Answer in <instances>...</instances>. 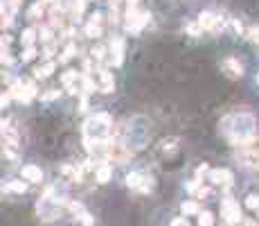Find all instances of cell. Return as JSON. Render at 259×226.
Returning a JSON list of instances; mask_svg holds the SVG:
<instances>
[{"label": "cell", "mask_w": 259, "mask_h": 226, "mask_svg": "<svg viewBox=\"0 0 259 226\" xmlns=\"http://www.w3.org/2000/svg\"><path fill=\"white\" fill-rule=\"evenodd\" d=\"M74 52H77V45H74V43L65 45V50L61 52V57H59V64H65V61H70V59L74 57Z\"/></svg>", "instance_id": "cell-23"}, {"label": "cell", "mask_w": 259, "mask_h": 226, "mask_svg": "<svg viewBox=\"0 0 259 226\" xmlns=\"http://www.w3.org/2000/svg\"><path fill=\"white\" fill-rule=\"evenodd\" d=\"M39 5H43V7H48V5H52L54 7V0H36Z\"/></svg>", "instance_id": "cell-42"}, {"label": "cell", "mask_w": 259, "mask_h": 226, "mask_svg": "<svg viewBox=\"0 0 259 226\" xmlns=\"http://www.w3.org/2000/svg\"><path fill=\"white\" fill-rule=\"evenodd\" d=\"M39 39L43 41V43H50V41H52V27H50V25H43L39 30Z\"/></svg>", "instance_id": "cell-27"}, {"label": "cell", "mask_w": 259, "mask_h": 226, "mask_svg": "<svg viewBox=\"0 0 259 226\" xmlns=\"http://www.w3.org/2000/svg\"><path fill=\"white\" fill-rule=\"evenodd\" d=\"M127 186L133 188V190H140V192H149L153 188V179L144 172H131L127 177Z\"/></svg>", "instance_id": "cell-6"}, {"label": "cell", "mask_w": 259, "mask_h": 226, "mask_svg": "<svg viewBox=\"0 0 259 226\" xmlns=\"http://www.w3.org/2000/svg\"><path fill=\"white\" fill-rule=\"evenodd\" d=\"M221 133L230 138V143H241L255 136V127H257V120H255L253 113L248 111H239V113H230L221 120Z\"/></svg>", "instance_id": "cell-1"}, {"label": "cell", "mask_w": 259, "mask_h": 226, "mask_svg": "<svg viewBox=\"0 0 259 226\" xmlns=\"http://www.w3.org/2000/svg\"><path fill=\"white\" fill-rule=\"evenodd\" d=\"M183 215H200V208L196 202H185L183 204Z\"/></svg>", "instance_id": "cell-24"}, {"label": "cell", "mask_w": 259, "mask_h": 226, "mask_svg": "<svg viewBox=\"0 0 259 226\" xmlns=\"http://www.w3.org/2000/svg\"><path fill=\"white\" fill-rule=\"evenodd\" d=\"M244 165L250 167V170H259V156H255V154H244Z\"/></svg>", "instance_id": "cell-25"}, {"label": "cell", "mask_w": 259, "mask_h": 226, "mask_svg": "<svg viewBox=\"0 0 259 226\" xmlns=\"http://www.w3.org/2000/svg\"><path fill=\"white\" fill-rule=\"evenodd\" d=\"M244 149H246V154H255V156H259V136H253L250 140H246Z\"/></svg>", "instance_id": "cell-19"}, {"label": "cell", "mask_w": 259, "mask_h": 226, "mask_svg": "<svg viewBox=\"0 0 259 226\" xmlns=\"http://www.w3.org/2000/svg\"><path fill=\"white\" fill-rule=\"evenodd\" d=\"M79 111H81V113L88 111V95H86V93H81V104H79Z\"/></svg>", "instance_id": "cell-36"}, {"label": "cell", "mask_w": 259, "mask_h": 226, "mask_svg": "<svg viewBox=\"0 0 259 226\" xmlns=\"http://www.w3.org/2000/svg\"><path fill=\"white\" fill-rule=\"evenodd\" d=\"M9 102H11V95H9V93H5V95H2V100H0V104H2V109H5Z\"/></svg>", "instance_id": "cell-40"}, {"label": "cell", "mask_w": 259, "mask_h": 226, "mask_svg": "<svg viewBox=\"0 0 259 226\" xmlns=\"http://www.w3.org/2000/svg\"><path fill=\"white\" fill-rule=\"evenodd\" d=\"M83 136L88 140H106L113 136V118L108 113H95L83 122Z\"/></svg>", "instance_id": "cell-2"}, {"label": "cell", "mask_w": 259, "mask_h": 226, "mask_svg": "<svg viewBox=\"0 0 259 226\" xmlns=\"http://www.w3.org/2000/svg\"><path fill=\"white\" fill-rule=\"evenodd\" d=\"M86 36H88V39H99V36H102V25L99 23H93V20H90L88 25H86Z\"/></svg>", "instance_id": "cell-17"}, {"label": "cell", "mask_w": 259, "mask_h": 226, "mask_svg": "<svg viewBox=\"0 0 259 226\" xmlns=\"http://www.w3.org/2000/svg\"><path fill=\"white\" fill-rule=\"evenodd\" d=\"M174 143H176V138H169V140H162V149H171V147H174Z\"/></svg>", "instance_id": "cell-39"}, {"label": "cell", "mask_w": 259, "mask_h": 226, "mask_svg": "<svg viewBox=\"0 0 259 226\" xmlns=\"http://www.w3.org/2000/svg\"><path fill=\"white\" fill-rule=\"evenodd\" d=\"M131 154H133V149L129 147V145L120 143V140H111V145H108V154H106V161L122 165V163H127L129 158H131Z\"/></svg>", "instance_id": "cell-4"}, {"label": "cell", "mask_w": 259, "mask_h": 226, "mask_svg": "<svg viewBox=\"0 0 259 226\" xmlns=\"http://www.w3.org/2000/svg\"><path fill=\"white\" fill-rule=\"evenodd\" d=\"M248 39L259 48V25H257V27H250V30H248Z\"/></svg>", "instance_id": "cell-32"}, {"label": "cell", "mask_w": 259, "mask_h": 226, "mask_svg": "<svg viewBox=\"0 0 259 226\" xmlns=\"http://www.w3.org/2000/svg\"><path fill=\"white\" fill-rule=\"evenodd\" d=\"M83 9H86V0H72V7H70V14H72V18H81Z\"/></svg>", "instance_id": "cell-20"}, {"label": "cell", "mask_w": 259, "mask_h": 226, "mask_svg": "<svg viewBox=\"0 0 259 226\" xmlns=\"http://www.w3.org/2000/svg\"><path fill=\"white\" fill-rule=\"evenodd\" d=\"M20 177H23L25 181H30V183H41L43 181V172H41V167H36V165H23L20 167Z\"/></svg>", "instance_id": "cell-11"}, {"label": "cell", "mask_w": 259, "mask_h": 226, "mask_svg": "<svg viewBox=\"0 0 259 226\" xmlns=\"http://www.w3.org/2000/svg\"><path fill=\"white\" fill-rule=\"evenodd\" d=\"M187 32H190V36H198L200 34V25H187Z\"/></svg>", "instance_id": "cell-37"}, {"label": "cell", "mask_w": 259, "mask_h": 226, "mask_svg": "<svg viewBox=\"0 0 259 226\" xmlns=\"http://www.w3.org/2000/svg\"><path fill=\"white\" fill-rule=\"evenodd\" d=\"M79 220H81L83 226H93L95 224V220H93V215H90V213H83V215H79Z\"/></svg>", "instance_id": "cell-35"}, {"label": "cell", "mask_w": 259, "mask_h": 226, "mask_svg": "<svg viewBox=\"0 0 259 226\" xmlns=\"http://www.w3.org/2000/svg\"><path fill=\"white\" fill-rule=\"evenodd\" d=\"M36 39H39V30H34V27H27V30H23V34H20L23 48H34Z\"/></svg>", "instance_id": "cell-15"}, {"label": "cell", "mask_w": 259, "mask_h": 226, "mask_svg": "<svg viewBox=\"0 0 259 226\" xmlns=\"http://www.w3.org/2000/svg\"><path fill=\"white\" fill-rule=\"evenodd\" d=\"M5 190L7 192H16V195H23V192L27 190V183H25V181H7Z\"/></svg>", "instance_id": "cell-16"}, {"label": "cell", "mask_w": 259, "mask_h": 226, "mask_svg": "<svg viewBox=\"0 0 259 226\" xmlns=\"http://www.w3.org/2000/svg\"><path fill=\"white\" fill-rule=\"evenodd\" d=\"M111 59H113V66H122V61H124V39L122 36L111 41Z\"/></svg>", "instance_id": "cell-10"}, {"label": "cell", "mask_w": 259, "mask_h": 226, "mask_svg": "<svg viewBox=\"0 0 259 226\" xmlns=\"http://www.w3.org/2000/svg\"><path fill=\"white\" fill-rule=\"evenodd\" d=\"M54 70H57V64H54V61H45L43 66H36L34 68V77L36 79H48Z\"/></svg>", "instance_id": "cell-13"}, {"label": "cell", "mask_w": 259, "mask_h": 226, "mask_svg": "<svg viewBox=\"0 0 259 226\" xmlns=\"http://www.w3.org/2000/svg\"><path fill=\"white\" fill-rule=\"evenodd\" d=\"M54 50H57V45H54V43H48V45H45V50H43V59H52V54H54Z\"/></svg>", "instance_id": "cell-33"}, {"label": "cell", "mask_w": 259, "mask_h": 226, "mask_svg": "<svg viewBox=\"0 0 259 226\" xmlns=\"http://www.w3.org/2000/svg\"><path fill=\"white\" fill-rule=\"evenodd\" d=\"M90 59L97 61V64L99 61H104L106 59V48H104V45H95V48L90 50Z\"/></svg>", "instance_id": "cell-22"}, {"label": "cell", "mask_w": 259, "mask_h": 226, "mask_svg": "<svg viewBox=\"0 0 259 226\" xmlns=\"http://www.w3.org/2000/svg\"><path fill=\"white\" fill-rule=\"evenodd\" d=\"M77 79H81V75H77V70H65L64 77H61V82H64L65 89H70V86H74Z\"/></svg>", "instance_id": "cell-18"}, {"label": "cell", "mask_w": 259, "mask_h": 226, "mask_svg": "<svg viewBox=\"0 0 259 226\" xmlns=\"http://www.w3.org/2000/svg\"><path fill=\"white\" fill-rule=\"evenodd\" d=\"M111 174H113V167L108 165V163H102V165L95 170V179H97V183H108L111 181Z\"/></svg>", "instance_id": "cell-14"}, {"label": "cell", "mask_w": 259, "mask_h": 226, "mask_svg": "<svg viewBox=\"0 0 259 226\" xmlns=\"http://www.w3.org/2000/svg\"><path fill=\"white\" fill-rule=\"evenodd\" d=\"M221 215H223L225 224H230V226L239 224V222H241V208H239V204H237L232 197H225L223 204H221Z\"/></svg>", "instance_id": "cell-5"}, {"label": "cell", "mask_w": 259, "mask_h": 226, "mask_svg": "<svg viewBox=\"0 0 259 226\" xmlns=\"http://www.w3.org/2000/svg\"><path fill=\"white\" fill-rule=\"evenodd\" d=\"M171 226H190V222H187V217H176L171 222Z\"/></svg>", "instance_id": "cell-38"}, {"label": "cell", "mask_w": 259, "mask_h": 226, "mask_svg": "<svg viewBox=\"0 0 259 226\" xmlns=\"http://www.w3.org/2000/svg\"><path fill=\"white\" fill-rule=\"evenodd\" d=\"M43 11H45V7L39 5V2H34V5L27 9V18H30V20H39L41 16H43Z\"/></svg>", "instance_id": "cell-21"}, {"label": "cell", "mask_w": 259, "mask_h": 226, "mask_svg": "<svg viewBox=\"0 0 259 226\" xmlns=\"http://www.w3.org/2000/svg\"><path fill=\"white\" fill-rule=\"evenodd\" d=\"M221 68H223V73L228 75L230 79H239L241 75H244V66H241V61L235 59V57H228V59H223Z\"/></svg>", "instance_id": "cell-7"}, {"label": "cell", "mask_w": 259, "mask_h": 226, "mask_svg": "<svg viewBox=\"0 0 259 226\" xmlns=\"http://www.w3.org/2000/svg\"><path fill=\"white\" fill-rule=\"evenodd\" d=\"M216 20H219V16H216V14H212V11H200V16H198V25H200V30L214 32Z\"/></svg>", "instance_id": "cell-12"}, {"label": "cell", "mask_w": 259, "mask_h": 226, "mask_svg": "<svg viewBox=\"0 0 259 226\" xmlns=\"http://www.w3.org/2000/svg\"><path fill=\"white\" fill-rule=\"evenodd\" d=\"M97 86L102 93H113L115 91V79H113V73H108L106 68L97 70Z\"/></svg>", "instance_id": "cell-8"}, {"label": "cell", "mask_w": 259, "mask_h": 226, "mask_svg": "<svg viewBox=\"0 0 259 226\" xmlns=\"http://www.w3.org/2000/svg\"><path fill=\"white\" fill-rule=\"evenodd\" d=\"M9 43H11V39L7 34H2V48H5V45H9Z\"/></svg>", "instance_id": "cell-43"}, {"label": "cell", "mask_w": 259, "mask_h": 226, "mask_svg": "<svg viewBox=\"0 0 259 226\" xmlns=\"http://www.w3.org/2000/svg\"><path fill=\"white\" fill-rule=\"evenodd\" d=\"M232 172L230 170H225V167H219V170H212L210 172V181L214 183V186H223V188H230L232 186Z\"/></svg>", "instance_id": "cell-9"}, {"label": "cell", "mask_w": 259, "mask_h": 226, "mask_svg": "<svg viewBox=\"0 0 259 226\" xmlns=\"http://www.w3.org/2000/svg\"><path fill=\"white\" fill-rule=\"evenodd\" d=\"M34 57H36V48H25L23 54H20V59H23L25 64H27V61H32Z\"/></svg>", "instance_id": "cell-30"}, {"label": "cell", "mask_w": 259, "mask_h": 226, "mask_svg": "<svg viewBox=\"0 0 259 226\" xmlns=\"http://www.w3.org/2000/svg\"><path fill=\"white\" fill-rule=\"evenodd\" d=\"M59 95H61L59 89H50V91H45V93H41V100H43V102H52V100H57Z\"/></svg>", "instance_id": "cell-28"}, {"label": "cell", "mask_w": 259, "mask_h": 226, "mask_svg": "<svg viewBox=\"0 0 259 226\" xmlns=\"http://www.w3.org/2000/svg\"><path fill=\"white\" fill-rule=\"evenodd\" d=\"M196 195H198V199H210L212 197V190L207 186H200V190L196 192Z\"/></svg>", "instance_id": "cell-34"}, {"label": "cell", "mask_w": 259, "mask_h": 226, "mask_svg": "<svg viewBox=\"0 0 259 226\" xmlns=\"http://www.w3.org/2000/svg\"><path fill=\"white\" fill-rule=\"evenodd\" d=\"M257 82H259V77H257Z\"/></svg>", "instance_id": "cell-44"}, {"label": "cell", "mask_w": 259, "mask_h": 226, "mask_svg": "<svg viewBox=\"0 0 259 226\" xmlns=\"http://www.w3.org/2000/svg\"><path fill=\"white\" fill-rule=\"evenodd\" d=\"M7 93L11 95V100H18V102H30V100L36 95V86L32 82H27V79H16V82L9 86Z\"/></svg>", "instance_id": "cell-3"}, {"label": "cell", "mask_w": 259, "mask_h": 226, "mask_svg": "<svg viewBox=\"0 0 259 226\" xmlns=\"http://www.w3.org/2000/svg\"><path fill=\"white\" fill-rule=\"evenodd\" d=\"M232 23V27H235L237 32H244V25H241V20H230Z\"/></svg>", "instance_id": "cell-41"}, {"label": "cell", "mask_w": 259, "mask_h": 226, "mask_svg": "<svg viewBox=\"0 0 259 226\" xmlns=\"http://www.w3.org/2000/svg\"><path fill=\"white\" fill-rule=\"evenodd\" d=\"M212 170H210V165H207V163H203V165H198L196 167V179H198L200 181V177H205V174H210Z\"/></svg>", "instance_id": "cell-31"}, {"label": "cell", "mask_w": 259, "mask_h": 226, "mask_svg": "<svg viewBox=\"0 0 259 226\" xmlns=\"http://www.w3.org/2000/svg\"><path fill=\"white\" fill-rule=\"evenodd\" d=\"M246 206L250 211H259V195H248L246 197Z\"/></svg>", "instance_id": "cell-29"}, {"label": "cell", "mask_w": 259, "mask_h": 226, "mask_svg": "<svg viewBox=\"0 0 259 226\" xmlns=\"http://www.w3.org/2000/svg\"><path fill=\"white\" fill-rule=\"evenodd\" d=\"M214 224V215H212L210 211H203L198 215V226H212Z\"/></svg>", "instance_id": "cell-26"}]
</instances>
